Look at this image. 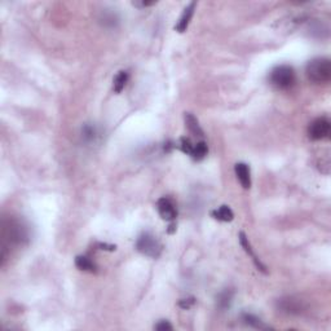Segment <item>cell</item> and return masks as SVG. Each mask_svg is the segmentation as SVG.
I'll return each mask as SVG.
<instances>
[{
    "label": "cell",
    "mask_w": 331,
    "mask_h": 331,
    "mask_svg": "<svg viewBox=\"0 0 331 331\" xmlns=\"http://www.w3.org/2000/svg\"><path fill=\"white\" fill-rule=\"evenodd\" d=\"M238 240H240L241 246L243 247L244 253L251 256V259H253V261H254V264L256 265V268L259 269L260 272L267 273V267H265V265L260 261V259H259V257L255 255V253L253 251V247H251V243H250V241H248L247 236H246L243 232H241L240 234H238Z\"/></svg>",
    "instance_id": "cell-7"
},
{
    "label": "cell",
    "mask_w": 331,
    "mask_h": 331,
    "mask_svg": "<svg viewBox=\"0 0 331 331\" xmlns=\"http://www.w3.org/2000/svg\"><path fill=\"white\" fill-rule=\"evenodd\" d=\"M184 119H185V126L189 130V132L196 137L203 138L205 137V132L202 130L201 124L198 122V119L194 117L192 113H185L184 114Z\"/></svg>",
    "instance_id": "cell-10"
},
{
    "label": "cell",
    "mask_w": 331,
    "mask_h": 331,
    "mask_svg": "<svg viewBox=\"0 0 331 331\" xmlns=\"http://www.w3.org/2000/svg\"><path fill=\"white\" fill-rule=\"evenodd\" d=\"M242 321H243L246 325H248V326L255 327V329H260V330H263V329H269L267 325L263 323V321H261L260 318H257L256 316L251 315V313H243V315H242Z\"/></svg>",
    "instance_id": "cell-15"
},
{
    "label": "cell",
    "mask_w": 331,
    "mask_h": 331,
    "mask_svg": "<svg viewBox=\"0 0 331 331\" xmlns=\"http://www.w3.org/2000/svg\"><path fill=\"white\" fill-rule=\"evenodd\" d=\"M154 329L158 331H170L172 330L174 327H172V325H171L167 319H162V321H159V322L154 326Z\"/></svg>",
    "instance_id": "cell-18"
},
{
    "label": "cell",
    "mask_w": 331,
    "mask_h": 331,
    "mask_svg": "<svg viewBox=\"0 0 331 331\" xmlns=\"http://www.w3.org/2000/svg\"><path fill=\"white\" fill-rule=\"evenodd\" d=\"M158 213L165 221H168L170 224H174L176 217H178V210L175 206L174 201L168 197H162L157 202Z\"/></svg>",
    "instance_id": "cell-5"
},
{
    "label": "cell",
    "mask_w": 331,
    "mask_h": 331,
    "mask_svg": "<svg viewBox=\"0 0 331 331\" xmlns=\"http://www.w3.org/2000/svg\"><path fill=\"white\" fill-rule=\"evenodd\" d=\"M211 216L217 221H223V223H229L234 219V213H233L232 209L229 206H220L219 209L213 210L211 212Z\"/></svg>",
    "instance_id": "cell-11"
},
{
    "label": "cell",
    "mask_w": 331,
    "mask_h": 331,
    "mask_svg": "<svg viewBox=\"0 0 331 331\" xmlns=\"http://www.w3.org/2000/svg\"><path fill=\"white\" fill-rule=\"evenodd\" d=\"M136 250L145 256L157 259L161 256L163 247H162L161 242L157 240V237H154L151 233L145 232L138 236L137 241H136Z\"/></svg>",
    "instance_id": "cell-3"
},
{
    "label": "cell",
    "mask_w": 331,
    "mask_h": 331,
    "mask_svg": "<svg viewBox=\"0 0 331 331\" xmlns=\"http://www.w3.org/2000/svg\"><path fill=\"white\" fill-rule=\"evenodd\" d=\"M179 148L181 150L182 153H185L186 155H192L193 153L194 144L192 142V140L188 137H181L180 138V144H179Z\"/></svg>",
    "instance_id": "cell-17"
},
{
    "label": "cell",
    "mask_w": 331,
    "mask_h": 331,
    "mask_svg": "<svg viewBox=\"0 0 331 331\" xmlns=\"http://www.w3.org/2000/svg\"><path fill=\"white\" fill-rule=\"evenodd\" d=\"M75 265H76V268H78L79 271H83V272H96L95 263H93L90 257L84 256V255H79V256L75 257Z\"/></svg>",
    "instance_id": "cell-12"
},
{
    "label": "cell",
    "mask_w": 331,
    "mask_h": 331,
    "mask_svg": "<svg viewBox=\"0 0 331 331\" xmlns=\"http://www.w3.org/2000/svg\"><path fill=\"white\" fill-rule=\"evenodd\" d=\"M194 303H196L194 298H189V299H181L180 301H179V307H181L182 309H189V308L193 307Z\"/></svg>",
    "instance_id": "cell-19"
},
{
    "label": "cell",
    "mask_w": 331,
    "mask_h": 331,
    "mask_svg": "<svg viewBox=\"0 0 331 331\" xmlns=\"http://www.w3.org/2000/svg\"><path fill=\"white\" fill-rule=\"evenodd\" d=\"M269 80L278 90H288L295 84V70L290 65H278L271 71Z\"/></svg>",
    "instance_id": "cell-2"
},
{
    "label": "cell",
    "mask_w": 331,
    "mask_h": 331,
    "mask_svg": "<svg viewBox=\"0 0 331 331\" xmlns=\"http://www.w3.org/2000/svg\"><path fill=\"white\" fill-rule=\"evenodd\" d=\"M99 247H101V250H106V251H114L115 250V246L107 243H100Z\"/></svg>",
    "instance_id": "cell-21"
},
{
    "label": "cell",
    "mask_w": 331,
    "mask_h": 331,
    "mask_svg": "<svg viewBox=\"0 0 331 331\" xmlns=\"http://www.w3.org/2000/svg\"><path fill=\"white\" fill-rule=\"evenodd\" d=\"M331 123L326 117H319L312 120L309 127H308V137L313 141H319L325 140L330 136Z\"/></svg>",
    "instance_id": "cell-4"
},
{
    "label": "cell",
    "mask_w": 331,
    "mask_h": 331,
    "mask_svg": "<svg viewBox=\"0 0 331 331\" xmlns=\"http://www.w3.org/2000/svg\"><path fill=\"white\" fill-rule=\"evenodd\" d=\"M196 7H197V3H196V1H192V3H190V4L184 9L181 17L179 18L178 24H176V26H175V30H176V31L178 32L186 31V29H188V26H189V24H190V20H192V17H193V15H194V11H196Z\"/></svg>",
    "instance_id": "cell-8"
},
{
    "label": "cell",
    "mask_w": 331,
    "mask_h": 331,
    "mask_svg": "<svg viewBox=\"0 0 331 331\" xmlns=\"http://www.w3.org/2000/svg\"><path fill=\"white\" fill-rule=\"evenodd\" d=\"M278 305H280V308L282 311L288 313V315H299L300 312H301V309H303L300 300L295 299V298H292V296L281 299Z\"/></svg>",
    "instance_id": "cell-9"
},
{
    "label": "cell",
    "mask_w": 331,
    "mask_h": 331,
    "mask_svg": "<svg viewBox=\"0 0 331 331\" xmlns=\"http://www.w3.org/2000/svg\"><path fill=\"white\" fill-rule=\"evenodd\" d=\"M232 298H233V292L230 290H225L219 295L217 298V305L221 309H226L229 308L230 303H232Z\"/></svg>",
    "instance_id": "cell-16"
},
{
    "label": "cell",
    "mask_w": 331,
    "mask_h": 331,
    "mask_svg": "<svg viewBox=\"0 0 331 331\" xmlns=\"http://www.w3.org/2000/svg\"><path fill=\"white\" fill-rule=\"evenodd\" d=\"M207 153H209V146H207V144H206L203 140H201V141H198L197 144H194L193 153H192L190 157L193 158L194 161L199 162L202 161V159H205Z\"/></svg>",
    "instance_id": "cell-14"
},
{
    "label": "cell",
    "mask_w": 331,
    "mask_h": 331,
    "mask_svg": "<svg viewBox=\"0 0 331 331\" xmlns=\"http://www.w3.org/2000/svg\"><path fill=\"white\" fill-rule=\"evenodd\" d=\"M305 73L308 79L317 84L330 82L331 61L327 57H316L307 63Z\"/></svg>",
    "instance_id": "cell-1"
},
{
    "label": "cell",
    "mask_w": 331,
    "mask_h": 331,
    "mask_svg": "<svg viewBox=\"0 0 331 331\" xmlns=\"http://www.w3.org/2000/svg\"><path fill=\"white\" fill-rule=\"evenodd\" d=\"M128 79H130V73L127 70H120L118 74L115 75L114 82H113V88H114L115 93H120L124 90L127 83H128Z\"/></svg>",
    "instance_id": "cell-13"
},
{
    "label": "cell",
    "mask_w": 331,
    "mask_h": 331,
    "mask_svg": "<svg viewBox=\"0 0 331 331\" xmlns=\"http://www.w3.org/2000/svg\"><path fill=\"white\" fill-rule=\"evenodd\" d=\"M154 1H134L132 3V5L134 7H137V8H145V7H150V5H153Z\"/></svg>",
    "instance_id": "cell-20"
},
{
    "label": "cell",
    "mask_w": 331,
    "mask_h": 331,
    "mask_svg": "<svg viewBox=\"0 0 331 331\" xmlns=\"http://www.w3.org/2000/svg\"><path fill=\"white\" fill-rule=\"evenodd\" d=\"M234 172H236L237 179H238L242 188L243 189H250L251 188V171H250L248 165H246L243 162L237 163L234 166Z\"/></svg>",
    "instance_id": "cell-6"
}]
</instances>
